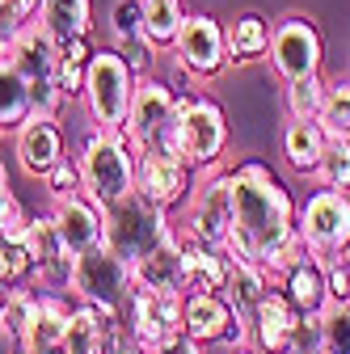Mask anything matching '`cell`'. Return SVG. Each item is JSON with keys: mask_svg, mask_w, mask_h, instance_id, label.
<instances>
[{"mask_svg": "<svg viewBox=\"0 0 350 354\" xmlns=\"http://www.w3.org/2000/svg\"><path fill=\"white\" fill-rule=\"evenodd\" d=\"M5 64H13L26 80L55 76V64H59V42L47 34V26L34 17V21H26V30L17 34V42L5 51Z\"/></svg>", "mask_w": 350, "mask_h": 354, "instance_id": "21", "label": "cell"}, {"mask_svg": "<svg viewBox=\"0 0 350 354\" xmlns=\"http://www.w3.org/2000/svg\"><path fill=\"white\" fill-rule=\"evenodd\" d=\"M325 144L329 140H325V131H321L317 118H287V127H283V156H287V165L295 173L317 177L321 156H325Z\"/></svg>", "mask_w": 350, "mask_h": 354, "instance_id": "24", "label": "cell"}, {"mask_svg": "<svg viewBox=\"0 0 350 354\" xmlns=\"http://www.w3.org/2000/svg\"><path fill=\"white\" fill-rule=\"evenodd\" d=\"M173 127H178V93L156 76H140L136 93H131L122 136L131 140L136 152H169L173 156Z\"/></svg>", "mask_w": 350, "mask_h": 354, "instance_id": "6", "label": "cell"}, {"mask_svg": "<svg viewBox=\"0 0 350 354\" xmlns=\"http://www.w3.org/2000/svg\"><path fill=\"white\" fill-rule=\"evenodd\" d=\"M34 279V257L21 241H5L0 236V283L9 287H26Z\"/></svg>", "mask_w": 350, "mask_h": 354, "instance_id": "34", "label": "cell"}, {"mask_svg": "<svg viewBox=\"0 0 350 354\" xmlns=\"http://www.w3.org/2000/svg\"><path fill=\"white\" fill-rule=\"evenodd\" d=\"M232 354H257V350H253V346H237Z\"/></svg>", "mask_w": 350, "mask_h": 354, "instance_id": "47", "label": "cell"}, {"mask_svg": "<svg viewBox=\"0 0 350 354\" xmlns=\"http://www.w3.org/2000/svg\"><path fill=\"white\" fill-rule=\"evenodd\" d=\"M313 350H325V325H321V313H300L295 333H291V354H313Z\"/></svg>", "mask_w": 350, "mask_h": 354, "instance_id": "39", "label": "cell"}, {"mask_svg": "<svg viewBox=\"0 0 350 354\" xmlns=\"http://www.w3.org/2000/svg\"><path fill=\"white\" fill-rule=\"evenodd\" d=\"M5 190H9V165L0 160V194H5Z\"/></svg>", "mask_w": 350, "mask_h": 354, "instance_id": "45", "label": "cell"}, {"mask_svg": "<svg viewBox=\"0 0 350 354\" xmlns=\"http://www.w3.org/2000/svg\"><path fill=\"white\" fill-rule=\"evenodd\" d=\"M182 333H190L203 350L207 346H249L245 325H237L232 308L220 291H199V295H182Z\"/></svg>", "mask_w": 350, "mask_h": 354, "instance_id": "13", "label": "cell"}, {"mask_svg": "<svg viewBox=\"0 0 350 354\" xmlns=\"http://www.w3.org/2000/svg\"><path fill=\"white\" fill-rule=\"evenodd\" d=\"M279 291L291 299L295 313H321L329 304V287H325V261H317L313 253L295 261L291 270L279 279Z\"/></svg>", "mask_w": 350, "mask_h": 354, "instance_id": "23", "label": "cell"}, {"mask_svg": "<svg viewBox=\"0 0 350 354\" xmlns=\"http://www.w3.org/2000/svg\"><path fill=\"white\" fill-rule=\"evenodd\" d=\"M182 232L203 245H215V249L228 245V232H232V177L228 173H211L190 194Z\"/></svg>", "mask_w": 350, "mask_h": 354, "instance_id": "11", "label": "cell"}, {"mask_svg": "<svg viewBox=\"0 0 350 354\" xmlns=\"http://www.w3.org/2000/svg\"><path fill=\"white\" fill-rule=\"evenodd\" d=\"M228 177H232V232L224 253L266 270L270 257L300 236L295 228L300 207L291 190L261 160H245L228 169Z\"/></svg>", "mask_w": 350, "mask_h": 354, "instance_id": "1", "label": "cell"}, {"mask_svg": "<svg viewBox=\"0 0 350 354\" xmlns=\"http://www.w3.org/2000/svg\"><path fill=\"white\" fill-rule=\"evenodd\" d=\"M182 72L194 80H211L228 68V47H224V21H215L211 13H186L182 34L173 42Z\"/></svg>", "mask_w": 350, "mask_h": 354, "instance_id": "12", "label": "cell"}, {"mask_svg": "<svg viewBox=\"0 0 350 354\" xmlns=\"http://www.w3.org/2000/svg\"><path fill=\"white\" fill-rule=\"evenodd\" d=\"M131 283L152 287V291H178L186 283V261H182V232L173 228L152 253H144L136 266H131Z\"/></svg>", "mask_w": 350, "mask_h": 354, "instance_id": "19", "label": "cell"}, {"mask_svg": "<svg viewBox=\"0 0 350 354\" xmlns=\"http://www.w3.org/2000/svg\"><path fill=\"white\" fill-rule=\"evenodd\" d=\"M325 287H329L333 304H350V253L325 261Z\"/></svg>", "mask_w": 350, "mask_h": 354, "instance_id": "41", "label": "cell"}, {"mask_svg": "<svg viewBox=\"0 0 350 354\" xmlns=\"http://www.w3.org/2000/svg\"><path fill=\"white\" fill-rule=\"evenodd\" d=\"M51 224H55L59 241L68 245V253H89V249L102 245V207L84 190H76L68 198H55Z\"/></svg>", "mask_w": 350, "mask_h": 354, "instance_id": "18", "label": "cell"}, {"mask_svg": "<svg viewBox=\"0 0 350 354\" xmlns=\"http://www.w3.org/2000/svg\"><path fill=\"white\" fill-rule=\"evenodd\" d=\"M182 261H186V283L182 295H199V291H224L228 287V270H232V257L215 245H203L194 236L182 232Z\"/></svg>", "mask_w": 350, "mask_h": 354, "instance_id": "20", "label": "cell"}, {"mask_svg": "<svg viewBox=\"0 0 350 354\" xmlns=\"http://www.w3.org/2000/svg\"><path fill=\"white\" fill-rule=\"evenodd\" d=\"M169 232H173L169 211L148 203L140 190H131V194L114 198L110 207H102V245L110 253H118L127 266H136L144 253H152Z\"/></svg>", "mask_w": 350, "mask_h": 354, "instance_id": "2", "label": "cell"}, {"mask_svg": "<svg viewBox=\"0 0 350 354\" xmlns=\"http://www.w3.org/2000/svg\"><path fill=\"white\" fill-rule=\"evenodd\" d=\"M26 211H21V203L5 190V194H0V236H5V241H21V232H26Z\"/></svg>", "mask_w": 350, "mask_h": 354, "instance_id": "42", "label": "cell"}, {"mask_svg": "<svg viewBox=\"0 0 350 354\" xmlns=\"http://www.w3.org/2000/svg\"><path fill=\"white\" fill-rule=\"evenodd\" d=\"M300 313L291 308V299L270 287L266 295L257 299L253 308V321H249V346L257 354H291V333H295Z\"/></svg>", "mask_w": 350, "mask_h": 354, "instance_id": "16", "label": "cell"}, {"mask_svg": "<svg viewBox=\"0 0 350 354\" xmlns=\"http://www.w3.org/2000/svg\"><path fill=\"white\" fill-rule=\"evenodd\" d=\"M42 182H47V190H51L55 198H68V194L84 190V182H80V165H76L72 156L55 160V165H51L47 173H42Z\"/></svg>", "mask_w": 350, "mask_h": 354, "instance_id": "38", "label": "cell"}, {"mask_svg": "<svg viewBox=\"0 0 350 354\" xmlns=\"http://www.w3.org/2000/svg\"><path fill=\"white\" fill-rule=\"evenodd\" d=\"M80 182H84V194H89L98 207H110L114 198L136 190V148L122 131H102L93 127L89 140H84L80 156Z\"/></svg>", "mask_w": 350, "mask_h": 354, "instance_id": "3", "label": "cell"}, {"mask_svg": "<svg viewBox=\"0 0 350 354\" xmlns=\"http://www.w3.org/2000/svg\"><path fill=\"white\" fill-rule=\"evenodd\" d=\"M325 88L329 84L321 80V72L287 80V118H317L325 106Z\"/></svg>", "mask_w": 350, "mask_h": 354, "instance_id": "32", "label": "cell"}, {"mask_svg": "<svg viewBox=\"0 0 350 354\" xmlns=\"http://www.w3.org/2000/svg\"><path fill=\"white\" fill-rule=\"evenodd\" d=\"M26 21L30 17H21V9L13 5V0H0V55L17 42V34L26 30Z\"/></svg>", "mask_w": 350, "mask_h": 354, "instance_id": "43", "label": "cell"}, {"mask_svg": "<svg viewBox=\"0 0 350 354\" xmlns=\"http://www.w3.org/2000/svg\"><path fill=\"white\" fill-rule=\"evenodd\" d=\"M144 354H203V346L190 337V333H169V337H160V342H152V346H144Z\"/></svg>", "mask_w": 350, "mask_h": 354, "instance_id": "44", "label": "cell"}, {"mask_svg": "<svg viewBox=\"0 0 350 354\" xmlns=\"http://www.w3.org/2000/svg\"><path fill=\"white\" fill-rule=\"evenodd\" d=\"M325 140H350V80H338L325 88V106L317 114Z\"/></svg>", "mask_w": 350, "mask_h": 354, "instance_id": "31", "label": "cell"}, {"mask_svg": "<svg viewBox=\"0 0 350 354\" xmlns=\"http://www.w3.org/2000/svg\"><path fill=\"white\" fill-rule=\"evenodd\" d=\"M224 47H228V64H257L270 51V21L261 13H237L224 26Z\"/></svg>", "mask_w": 350, "mask_h": 354, "instance_id": "26", "label": "cell"}, {"mask_svg": "<svg viewBox=\"0 0 350 354\" xmlns=\"http://www.w3.org/2000/svg\"><path fill=\"white\" fill-rule=\"evenodd\" d=\"M114 47L122 51V59L131 64V72L136 76H152V59H156V47L140 34V38H127V42H114Z\"/></svg>", "mask_w": 350, "mask_h": 354, "instance_id": "40", "label": "cell"}, {"mask_svg": "<svg viewBox=\"0 0 350 354\" xmlns=\"http://www.w3.org/2000/svg\"><path fill=\"white\" fill-rule=\"evenodd\" d=\"M270 287H275V283H270V274H266V270H257V266H249V261L232 257L228 287H224L220 295L228 299L232 317H237V325H245V333H249V321H253V308H257V299L266 295Z\"/></svg>", "mask_w": 350, "mask_h": 354, "instance_id": "25", "label": "cell"}, {"mask_svg": "<svg viewBox=\"0 0 350 354\" xmlns=\"http://www.w3.org/2000/svg\"><path fill=\"white\" fill-rule=\"evenodd\" d=\"M21 245L30 249L34 257V279L38 291H72V266H76V253H68V245L59 241L51 215H34L26 219V232H21Z\"/></svg>", "mask_w": 350, "mask_h": 354, "instance_id": "14", "label": "cell"}, {"mask_svg": "<svg viewBox=\"0 0 350 354\" xmlns=\"http://www.w3.org/2000/svg\"><path fill=\"white\" fill-rule=\"evenodd\" d=\"M228 148V118L220 102L207 93H178V127H173V156L186 169L203 173Z\"/></svg>", "mask_w": 350, "mask_h": 354, "instance_id": "4", "label": "cell"}, {"mask_svg": "<svg viewBox=\"0 0 350 354\" xmlns=\"http://www.w3.org/2000/svg\"><path fill=\"white\" fill-rule=\"evenodd\" d=\"M270 68L287 80H300V76H313L321 72V55H325V42H321V30L313 17L304 13H291L283 17L279 26H270Z\"/></svg>", "mask_w": 350, "mask_h": 354, "instance_id": "9", "label": "cell"}, {"mask_svg": "<svg viewBox=\"0 0 350 354\" xmlns=\"http://www.w3.org/2000/svg\"><path fill=\"white\" fill-rule=\"evenodd\" d=\"M110 34H114V42L140 38L144 34V0H114V9H110Z\"/></svg>", "mask_w": 350, "mask_h": 354, "instance_id": "36", "label": "cell"}, {"mask_svg": "<svg viewBox=\"0 0 350 354\" xmlns=\"http://www.w3.org/2000/svg\"><path fill=\"white\" fill-rule=\"evenodd\" d=\"M64 88L55 76H42V80H30V114H47V118H59L64 110Z\"/></svg>", "mask_w": 350, "mask_h": 354, "instance_id": "37", "label": "cell"}, {"mask_svg": "<svg viewBox=\"0 0 350 354\" xmlns=\"http://www.w3.org/2000/svg\"><path fill=\"white\" fill-rule=\"evenodd\" d=\"M9 291H13L9 283H0V308H5V299H9Z\"/></svg>", "mask_w": 350, "mask_h": 354, "instance_id": "46", "label": "cell"}, {"mask_svg": "<svg viewBox=\"0 0 350 354\" xmlns=\"http://www.w3.org/2000/svg\"><path fill=\"white\" fill-rule=\"evenodd\" d=\"M72 291L80 295V304H93V308H122L127 291H131V266L110 253L106 245L89 249V253H76L72 266Z\"/></svg>", "mask_w": 350, "mask_h": 354, "instance_id": "10", "label": "cell"}, {"mask_svg": "<svg viewBox=\"0 0 350 354\" xmlns=\"http://www.w3.org/2000/svg\"><path fill=\"white\" fill-rule=\"evenodd\" d=\"M13 152H17V160H21V169L30 177H42L55 160H64V127H59V118L30 114L13 131Z\"/></svg>", "mask_w": 350, "mask_h": 354, "instance_id": "17", "label": "cell"}, {"mask_svg": "<svg viewBox=\"0 0 350 354\" xmlns=\"http://www.w3.org/2000/svg\"><path fill=\"white\" fill-rule=\"evenodd\" d=\"M118 317H122V329H127L131 342H136V346H152V342H160V337L182 329V295L131 283Z\"/></svg>", "mask_w": 350, "mask_h": 354, "instance_id": "8", "label": "cell"}, {"mask_svg": "<svg viewBox=\"0 0 350 354\" xmlns=\"http://www.w3.org/2000/svg\"><path fill=\"white\" fill-rule=\"evenodd\" d=\"M26 118H30V80L13 64H0V131H17Z\"/></svg>", "mask_w": 350, "mask_h": 354, "instance_id": "30", "label": "cell"}, {"mask_svg": "<svg viewBox=\"0 0 350 354\" xmlns=\"http://www.w3.org/2000/svg\"><path fill=\"white\" fill-rule=\"evenodd\" d=\"M38 21L47 26V34L55 42L84 38V34H93V0H42Z\"/></svg>", "mask_w": 350, "mask_h": 354, "instance_id": "27", "label": "cell"}, {"mask_svg": "<svg viewBox=\"0 0 350 354\" xmlns=\"http://www.w3.org/2000/svg\"><path fill=\"white\" fill-rule=\"evenodd\" d=\"M72 304L59 291H38L34 299V321H30V350L26 354H64Z\"/></svg>", "mask_w": 350, "mask_h": 354, "instance_id": "22", "label": "cell"}, {"mask_svg": "<svg viewBox=\"0 0 350 354\" xmlns=\"http://www.w3.org/2000/svg\"><path fill=\"white\" fill-rule=\"evenodd\" d=\"M300 241L308 245V253L317 261H333L350 253V194L346 190H313L304 198L300 215H295Z\"/></svg>", "mask_w": 350, "mask_h": 354, "instance_id": "7", "label": "cell"}, {"mask_svg": "<svg viewBox=\"0 0 350 354\" xmlns=\"http://www.w3.org/2000/svg\"><path fill=\"white\" fill-rule=\"evenodd\" d=\"M0 64H5V55H0Z\"/></svg>", "mask_w": 350, "mask_h": 354, "instance_id": "49", "label": "cell"}, {"mask_svg": "<svg viewBox=\"0 0 350 354\" xmlns=\"http://www.w3.org/2000/svg\"><path fill=\"white\" fill-rule=\"evenodd\" d=\"M136 190L173 211V207H182L194 190V169H186L178 156H169V152H136Z\"/></svg>", "mask_w": 350, "mask_h": 354, "instance_id": "15", "label": "cell"}, {"mask_svg": "<svg viewBox=\"0 0 350 354\" xmlns=\"http://www.w3.org/2000/svg\"><path fill=\"white\" fill-rule=\"evenodd\" d=\"M186 21V5L182 0H144V38L156 51H169L182 34Z\"/></svg>", "mask_w": 350, "mask_h": 354, "instance_id": "29", "label": "cell"}, {"mask_svg": "<svg viewBox=\"0 0 350 354\" xmlns=\"http://www.w3.org/2000/svg\"><path fill=\"white\" fill-rule=\"evenodd\" d=\"M321 325H325V350L329 354H350V304H325L321 308Z\"/></svg>", "mask_w": 350, "mask_h": 354, "instance_id": "35", "label": "cell"}, {"mask_svg": "<svg viewBox=\"0 0 350 354\" xmlns=\"http://www.w3.org/2000/svg\"><path fill=\"white\" fill-rule=\"evenodd\" d=\"M136 72L122 59L118 47H93L89 72H84V106H89L93 127L102 131H122L127 110H131V93H136Z\"/></svg>", "mask_w": 350, "mask_h": 354, "instance_id": "5", "label": "cell"}, {"mask_svg": "<svg viewBox=\"0 0 350 354\" xmlns=\"http://www.w3.org/2000/svg\"><path fill=\"white\" fill-rule=\"evenodd\" d=\"M313 354H329V350H313Z\"/></svg>", "mask_w": 350, "mask_h": 354, "instance_id": "48", "label": "cell"}, {"mask_svg": "<svg viewBox=\"0 0 350 354\" xmlns=\"http://www.w3.org/2000/svg\"><path fill=\"white\" fill-rule=\"evenodd\" d=\"M34 299H38V291L13 287L9 299H5V308H0V346H5V354H26V350H30Z\"/></svg>", "mask_w": 350, "mask_h": 354, "instance_id": "28", "label": "cell"}, {"mask_svg": "<svg viewBox=\"0 0 350 354\" xmlns=\"http://www.w3.org/2000/svg\"><path fill=\"white\" fill-rule=\"evenodd\" d=\"M317 182H321L325 190H346V194H350V140H329V144H325Z\"/></svg>", "mask_w": 350, "mask_h": 354, "instance_id": "33", "label": "cell"}]
</instances>
